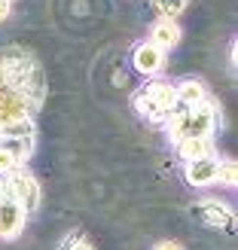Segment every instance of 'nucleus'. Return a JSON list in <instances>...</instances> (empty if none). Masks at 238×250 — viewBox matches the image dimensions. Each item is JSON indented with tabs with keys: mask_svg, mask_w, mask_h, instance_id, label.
<instances>
[{
	"mask_svg": "<svg viewBox=\"0 0 238 250\" xmlns=\"http://www.w3.org/2000/svg\"><path fill=\"white\" fill-rule=\"evenodd\" d=\"M217 122V107L202 101L198 107H180L168 122V134L174 141H195V137H211Z\"/></svg>",
	"mask_w": 238,
	"mask_h": 250,
	"instance_id": "1",
	"label": "nucleus"
},
{
	"mask_svg": "<svg viewBox=\"0 0 238 250\" xmlns=\"http://www.w3.org/2000/svg\"><path fill=\"white\" fill-rule=\"evenodd\" d=\"M134 110L147 119H165L177 113V92L171 83H150L134 95Z\"/></svg>",
	"mask_w": 238,
	"mask_h": 250,
	"instance_id": "2",
	"label": "nucleus"
},
{
	"mask_svg": "<svg viewBox=\"0 0 238 250\" xmlns=\"http://www.w3.org/2000/svg\"><path fill=\"white\" fill-rule=\"evenodd\" d=\"M3 195L12 198V202L24 210V214H31V210L40 208V183H37L28 171H22V168H16L12 174H6Z\"/></svg>",
	"mask_w": 238,
	"mask_h": 250,
	"instance_id": "3",
	"label": "nucleus"
},
{
	"mask_svg": "<svg viewBox=\"0 0 238 250\" xmlns=\"http://www.w3.org/2000/svg\"><path fill=\"white\" fill-rule=\"evenodd\" d=\"M24 210L12 202V198H6V195H0V238H6V241H12L16 235L24 229Z\"/></svg>",
	"mask_w": 238,
	"mask_h": 250,
	"instance_id": "4",
	"label": "nucleus"
},
{
	"mask_svg": "<svg viewBox=\"0 0 238 250\" xmlns=\"http://www.w3.org/2000/svg\"><path fill=\"white\" fill-rule=\"evenodd\" d=\"M186 180L193 186H211L220 180V162L217 159H198V162H190L186 165Z\"/></svg>",
	"mask_w": 238,
	"mask_h": 250,
	"instance_id": "5",
	"label": "nucleus"
},
{
	"mask_svg": "<svg viewBox=\"0 0 238 250\" xmlns=\"http://www.w3.org/2000/svg\"><path fill=\"white\" fill-rule=\"evenodd\" d=\"M195 214H198L202 223H208V226H229V223H232V210L223 202H217V198H205V202H198Z\"/></svg>",
	"mask_w": 238,
	"mask_h": 250,
	"instance_id": "6",
	"label": "nucleus"
},
{
	"mask_svg": "<svg viewBox=\"0 0 238 250\" xmlns=\"http://www.w3.org/2000/svg\"><path fill=\"white\" fill-rule=\"evenodd\" d=\"M162 64H165V52H162V49H156L153 43H144V46L134 49V67L141 70V73H147V77L159 73Z\"/></svg>",
	"mask_w": 238,
	"mask_h": 250,
	"instance_id": "7",
	"label": "nucleus"
},
{
	"mask_svg": "<svg viewBox=\"0 0 238 250\" xmlns=\"http://www.w3.org/2000/svg\"><path fill=\"white\" fill-rule=\"evenodd\" d=\"M174 92H177V107H198L205 101V85L198 80H193V77H186L183 83H177Z\"/></svg>",
	"mask_w": 238,
	"mask_h": 250,
	"instance_id": "8",
	"label": "nucleus"
},
{
	"mask_svg": "<svg viewBox=\"0 0 238 250\" xmlns=\"http://www.w3.org/2000/svg\"><path fill=\"white\" fill-rule=\"evenodd\" d=\"M177 43H180V28L171 19H162V21L153 24V46L156 49L165 52V49H174Z\"/></svg>",
	"mask_w": 238,
	"mask_h": 250,
	"instance_id": "9",
	"label": "nucleus"
},
{
	"mask_svg": "<svg viewBox=\"0 0 238 250\" xmlns=\"http://www.w3.org/2000/svg\"><path fill=\"white\" fill-rule=\"evenodd\" d=\"M0 149H3L16 165H24L34 153V141H28V137H0Z\"/></svg>",
	"mask_w": 238,
	"mask_h": 250,
	"instance_id": "10",
	"label": "nucleus"
},
{
	"mask_svg": "<svg viewBox=\"0 0 238 250\" xmlns=\"http://www.w3.org/2000/svg\"><path fill=\"white\" fill-rule=\"evenodd\" d=\"M177 156L190 165V162L208 159L211 156V137H195V141H180L177 144Z\"/></svg>",
	"mask_w": 238,
	"mask_h": 250,
	"instance_id": "11",
	"label": "nucleus"
},
{
	"mask_svg": "<svg viewBox=\"0 0 238 250\" xmlns=\"http://www.w3.org/2000/svg\"><path fill=\"white\" fill-rule=\"evenodd\" d=\"M34 119L31 116H22V119H9L0 125V137H28V141H34Z\"/></svg>",
	"mask_w": 238,
	"mask_h": 250,
	"instance_id": "12",
	"label": "nucleus"
},
{
	"mask_svg": "<svg viewBox=\"0 0 238 250\" xmlns=\"http://www.w3.org/2000/svg\"><path fill=\"white\" fill-rule=\"evenodd\" d=\"M183 6H186V0H156V9L165 19H171V21H174V16H180V12H183Z\"/></svg>",
	"mask_w": 238,
	"mask_h": 250,
	"instance_id": "13",
	"label": "nucleus"
},
{
	"mask_svg": "<svg viewBox=\"0 0 238 250\" xmlns=\"http://www.w3.org/2000/svg\"><path fill=\"white\" fill-rule=\"evenodd\" d=\"M16 168H19V165H16V162H12L6 153H3V149H0V177H6V174H12Z\"/></svg>",
	"mask_w": 238,
	"mask_h": 250,
	"instance_id": "14",
	"label": "nucleus"
},
{
	"mask_svg": "<svg viewBox=\"0 0 238 250\" xmlns=\"http://www.w3.org/2000/svg\"><path fill=\"white\" fill-rule=\"evenodd\" d=\"M220 177L226 183H235V165H232V162H223V165H220Z\"/></svg>",
	"mask_w": 238,
	"mask_h": 250,
	"instance_id": "15",
	"label": "nucleus"
},
{
	"mask_svg": "<svg viewBox=\"0 0 238 250\" xmlns=\"http://www.w3.org/2000/svg\"><path fill=\"white\" fill-rule=\"evenodd\" d=\"M153 250H183V247H180L177 241H159V244H156Z\"/></svg>",
	"mask_w": 238,
	"mask_h": 250,
	"instance_id": "16",
	"label": "nucleus"
},
{
	"mask_svg": "<svg viewBox=\"0 0 238 250\" xmlns=\"http://www.w3.org/2000/svg\"><path fill=\"white\" fill-rule=\"evenodd\" d=\"M9 16V0H0V21Z\"/></svg>",
	"mask_w": 238,
	"mask_h": 250,
	"instance_id": "17",
	"label": "nucleus"
},
{
	"mask_svg": "<svg viewBox=\"0 0 238 250\" xmlns=\"http://www.w3.org/2000/svg\"><path fill=\"white\" fill-rule=\"evenodd\" d=\"M70 250H95V247H92V244H86V241H80V244H73Z\"/></svg>",
	"mask_w": 238,
	"mask_h": 250,
	"instance_id": "18",
	"label": "nucleus"
},
{
	"mask_svg": "<svg viewBox=\"0 0 238 250\" xmlns=\"http://www.w3.org/2000/svg\"><path fill=\"white\" fill-rule=\"evenodd\" d=\"M3 180H6V177H0V195H3Z\"/></svg>",
	"mask_w": 238,
	"mask_h": 250,
	"instance_id": "19",
	"label": "nucleus"
}]
</instances>
